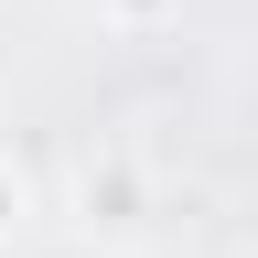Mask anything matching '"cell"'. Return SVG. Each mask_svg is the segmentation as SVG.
<instances>
[{
	"label": "cell",
	"instance_id": "6da1fadb",
	"mask_svg": "<svg viewBox=\"0 0 258 258\" xmlns=\"http://www.w3.org/2000/svg\"><path fill=\"white\" fill-rule=\"evenodd\" d=\"M140 205H151V183H140L129 151H97L76 172V226H86V237H140Z\"/></svg>",
	"mask_w": 258,
	"mask_h": 258
},
{
	"label": "cell",
	"instance_id": "7a4b0ae2",
	"mask_svg": "<svg viewBox=\"0 0 258 258\" xmlns=\"http://www.w3.org/2000/svg\"><path fill=\"white\" fill-rule=\"evenodd\" d=\"M22 226H32V172H22L11 151H0V247H11Z\"/></svg>",
	"mask_w": 258,
	"mask_h": 258
}]
</instances>
